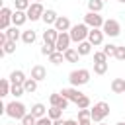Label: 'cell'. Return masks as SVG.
Listing matches in <instances>:
<instances>
[{"label": "cell", "mask_w": 125, "mask_h": 125, "mask_svg": "<svg viewBox=\"0 0 125 125\" xmlns=\"http://www.w3.org/2000/svg\"><path fill=\"white\" fill-rule=\"evenodd\" d=\"M64 61L66 62H78L80 61V55H78L76 47H70L68 51H64Z\"/></svg>", "instance_id": "obj_23"}, {"label": "cell", "mask_w": 125, "mask_h": 125, "mask_svg": "<svg viewBox=\"0 0 125 125\" xmlns=\"http://www.w3.org/2000/svg\"><path fill=\"white\" fill-rule=\"evenodd\" d=\"M94 62H107V55L104 51H96L94 53Z\"/></svg>", "instance_id": "obj_37"}, {"label": "cell", "mask_w": 125, "mask_h": 125, "mask_svg": "<svg viewBox=\"0 0 125 125\" xmlns=\"http://www.w3.org/2000/svg\"><path fill=\"white\" fill-rule=\"evenodd\" d=\"M10 94L18 100V98H21L23 94H25V90H23V86H20V84H12V90H10Z\"/></svg>", "instance_id": "obj_32"}, {"label": "cell", "mask_w": 125, "mask_h": 125, "mask_svg": "<svg viewBox=\"0 0 125 125\" xmlns=\"http://www.w3.org/2000/svg\"><path fill=\"white\" fill-rule=\"evenodd\" d=\"M102 31H104L107 37H117V35L121 33V23H119L117 20L109 18V20H105V21H104V27H102Z\"/></svg>", "instance_id": "obj_6"}, {"label": "cell", "mask_w": 125, "mask_h": 125, "mask_svg": "<svg viewBox=\"0 0 125 125\" xmlns=\"http://www.w3.org/2000/svg\"><path fill=\"white\" fill-rule=\"evenodd\" d=\"M57 39H59V31H57L55 27H47V29L43 31V43H51V45H55Z\"/></svg>", "instance_id": "obj_15"}, {"label": "cell", "mask_w": 125, "mask_h": 125, "mask_svg": "<svg viewBox=\"0 0 125 125\" xmlns=\"http://www.w3.org/2000/svg\"><path fill=\"white\" fill-rule=\"evenodd\" d=\"M115 125H125V123H123V121H119V123H115Z\"/></svg>", "instance_id": "obj_46"}, {"label": "cell", "mask_w": 125, "mask_h": 125, "mask_svg": "<svg viewBox=\"0 0 125 125\" xmlns=\"http://www.w3.org/2000/svg\"><path fill=\"white\" fill-rule=\"evenodd\" d=\"M35 39H37V33H35L33 29H23V31H21V41H23L25 45H33Z\"/></svg>", "instance_id": "obj_20"}, {"label": "cell", "mask_w": 125, "mask_h": 125, "mask_svg": "<svg viewBox=\"0 0 125 125\" xmlns=\"http://www.w3.org/2000/svg\"><path fill=\"white\" fill-rule=\"evenodd\" d=\"M49 104H51L53 107H59V109H62V111L68 107V100H66V98L61 94V92H55V94H51V96H49Z\"/></svg>", "instance_id": "obj_9"}, {"label": "cell", "mask_w": 125, "mask_h": 125, "mask_svg": "<svg viewBox=\"0 0 125 125\" xmlns=\"http://www.w3.org/2000/svg\"><path fill=\"white\" fill-rule=\"evenodd\" d=\"M96 125H109V123H105V121H102V123H96Z\"/></svg>", "instance_id": "obj_45"}, {"label": "cell", "mask_w": 125, "mask_h": 125, "mask_svg": "<svg viewBox=\"0 0 125 125\" xmlns=\"http://www.w3.org/2000/svg\"><path fill=\"white\" fill-rule=\"evenodd\" d=\"M70 43H72L70 33H68V31H64V33H59V39H57L55 47H57V51L64 53V51H68V49H70Z\"/></svg>", "instance_id": "obj_10"}, {"label": "cell", "mask_w": 125, "mask_h": 125, "mask_svg": "<svg viewBox=\"0 0 125 125\" xmlns=\"http://www.w3.org/2000/svg\"><path fill=\"white\" fill-rule=\"evenodd\" d=\"M104 2H107V0H104Z\"/></svg>", "instance_id": "obj_50"}, {"label": "cell", "mask_w": 125, "mask_h": 125, "mask_svg": "<svg viewBox=\"0 0 125 125\" xmlns=\"http://www.w3.org/2000/svg\"><path fill=\"white\" fill-rule=\"evenodd\" d=\"M92 109V121L94 123H102L107 115H109V104L107 102H96Z\"/></svg>", "instance_id": "obj_4"}, {"label": "cell", "mask_w": 125, "mask_h": 125, "mask_svg": "<svg viewBox=\"0 0 125 125\" xmlns=\"http://www.w3.org/2000/svg\"><path fill=\"white\" fill-rule=\"evenodd\" d=\"M29 113H31V115H35L37 119H41V117H45V115H47V107H45L43 104H39V102H37V104H33V105H31V111H29Z\"/></svg>", "instance_id": "obj_21"}, {"label": "cell", "mask_w": 125, "mask_h": 125, "mask_svg": "<svg viewBox=\"0 0 125 125\" xmlns=\"http://www.w3.org/2000/svg\"><path fill=\"white\" fill-rule=\"evenodd\" d=\"M107 72V62H94V74L102 76Z\"/></svg>", "instance_id": "obj_31"}, {"label": "cell", "mask_w": 125, "mask_h": 125, "mask_svg": "<svg viewBox=\"0 0 125 125\" xmlns=\"http://www.w3.org/2000/svg\"><path fill=\"white\" fill-rule=\"evenodd\" d=\"M90 76H92V72H90L88 68L70 70V72H68V82H70V86L80 88V86H84V84H88V82H90Z\"/></svg>", "instance_id": "obj_2"}, {"label": "cell", "mask_w": 125, "mask_h": 125, "mask_svg": "<svg viewBox=\"0 0 125 125\" xmlns=\"http://www.w3.org/2000/svg\"><path fill=\"white\" fill-rule=\"evenodd\" d=\"M76 51H78V55H80V57H86V55H90V53H92V43H90V41H82V43H78Z\"/></svg>", "instance_id": "obj_24"}, {"label": "cell", "mask_w": 125, "mask_h": 125, "mask_svg": "<svg viewBox=\"0 0 125 125\" xmlns=\"http://www.w3.org/2000/svg\"><path fill=\"white\" fill-rule=\"evenodd\" d=\"M6 125H16V123H6Z\"/></svg>", "instance_id": "obj_47"}, {"label": "cell", "mask_w": 125, "mask_h": 125, "mask_svg": "<svg viewBox=\"0 0 125 125\" xmlns=\"http://www.w3.org/2000/svg\"><path fill=\"white\" fill-rule=\"evenodd\" d=\"M14 4H16V10H20V12H27V10H29V6H31V2H29V0H16Z\"/></svg>", "instance_id": "obj_34"}, {"label": "cell", "mask_w": 125, "mask_h": 125, "mask_svg": "<svg viewBox=\"0 0 125 125\" xmlns=\"http://www.w3.org/2000/svg\"><path fill=\"white\" fill-rule=\"evenodd\" d=\"M115 59H117V61H125V45H117Z\"/></svg>", "instance_id": "obj_39"}, {"label": "cell", "mask_w": 125, "mask_h": 125, "mask_svg": "<svg viewBox=\"0 0 125 125\" xmlns=\"http://www.w3.org/2000/svg\"><path fill=\"white\" fill-rule=\"evenodd\" d=\"M61 94L68 100V102H78L80 100V96H82V92H80V88H74V86H70V88H62L61 90Z\"/></svg>", "instance_id": "obj_11"}, {"label": "cell", "mask_w": 125, "mask_h": 125, "mask_svg": "<svg viewBox=\"0 0 125 125\" xmlns=\"http://www.w3.org/2000/svg\"><path fill=\"white\" fill-rule=\"evenodd\" d=\"M119 2H121V4H125V0H119Z\"/></svg>", "instance_id": "obj_49"}, {"label": "cell", "mask_w": 125, "mask_h": 125, "mask_svg": "<svg viewBox=\"0 0 125 125\" xmlns=\"http://www.w3.org/2000/svg\"><path fill=\"white\" fill-rule=\"evenodd\" d=\"M47 117H51L53 121H57V119H62V109H59V107H49L47 109Z\"/></svg>", "instance_id": "obj_29"}, {"label": "cell", "mask_w": 125, "mask_h": 125, "mask_svg": "<svg viewBox=\"0 0 125 125\" xmlns=\"http://www.w3.org/2000/svg\"><path fill=\"white\" fill-rule=\"evenodd\" d=\"M90 105H92V102H90V98H88L86 94H82L80 100L76 102V107H78V109H90Z\"/></svg>", "instance_id": "obj_28"}, {"label": "cell", "mask_w": 125, "mask_h": 125, "mask_svg": "<svg viewBox=\"0 0 125 125\" xmlns=\"http://www.w3.org/2000/svg\"><path fill=\"white\" fill-rule=\"evenodd\" d=\"M10 90H12V82H10V78H2V80H0V96H2V98L10 96Z\"/></svg>", "instance_id": "obj_25"}, {"label": "cell", "mask_w": 125, "mask_h": 125, "mask_svg": "<svg viewBox=\"0 0 125 125\" xmlns=\"http://www.w3.org/2000/svg\"><path fill=\"white\" fill-rule=\"evenodd\" d=\"M31 78L37 80V82L45 80V78H47V68H45L43 64H33V66H31Z\"/></svg>", "instance_id": "obj_14"}, {"label": "cell", "mask_w": 125, "mask_h": 125, "mask_svg": "<svg viewBox=\"0 0 125 125\" xmlns=\"http://www.w3.org/2000/svg\"><path fill=\"white\" fill-rule=\"evenodd\" d=\"M43 14H45L43 2H31L29 10H27V20H29V21H37V20H43Z\"/></svg>", "instance_id": "obj_7"}, {"label": "cell", "mask_w": 125, "mask_h": 125, "mask_svg": "<svg viewBox=\"0 0 125 125\" xmlns=\"http://www.w3.org/2000/svg\"><path fill=\"white\" fill-rule=\"evenodd\" d=\"M21 125H37V117L31 115V113H27V115L21 119Z\"/></svg>", "instance_id": "obj_38"}, {"label": "cell", "mask_w": 125, "mask_h": 125, "mask_svg": "<svg viewBox=\"0 0 125 125\" xmlns=\"http://www.w3.org/2000/svg\"><path fill=\"white\" fill-rule=\"evenodd\" d=\"M4 33H6L8 41H16V43H18V39H21V31H20V27H16V25L8 27V29H6Z\"/></svg>", "instance_id": "obj_19"}, {"label": "cell", "mask_w": 125, "mask_h": 125, "mask_svg": "<svg viewBox=\"0 0 125 125\" xmlns=\"http://www.w3.org/2000/svg\"><path fill=\"white\" fill-rule=\"evenodd\" d=\"M59 33H64V31H70V27H72V23H70V20L66 18V16H59V20L55 21V25H53Z\"/></svg>", "instance_id": "obj_13"}, {"label": "cell", "mask_w": 125, "mask_h": 125, "mask_svg": "<svg viewBox=\"0 0 125 125\" xmlns=\"http://www.w3.org/2000/svg\"><path fill=\"white\" fill-rule=\"evenodd\" d=\"M23 90H25V94H33L35 90H37V80H33L31 76L23 82Z\"/></svg>", "instance_id": "obj_27"}, {"label": "cell", "mask_w": 125, "mask_h": 125, "mask_svg": "<svg viewBox=\"0 0 125 125\" xmlns=\"http://www.w3.org/2000/svg\"><path fill=\"white\" fill-rule=\"evenodd\" d=\"M4 113H6L10 119H18V121H21L29 111H27V107H25L23 102L14 100V102H8V104L4 105Z\"/></svg>", "instance_id": "obj_1"}, {"label": "cell", "mask_w": 125, "mask_h": 125, "mask_svg": "<svg viewBox=\"0 0 125 125\" xmlns=\"http://www.w3.org/2000/svg\"><path fill=\"white\" fill-rule=\"evenodd\" d=\"M104 37H105V33L102 29H90V33H88V41L92 43V47L102 45L104 43Z\"/></svg>", "instance_id": "obj_12"}, {"label": "cell", "mask_w": 125, "mask_h": 125, "mask_svg": "<svg viewBox=\"0 0 125 125\" xmlns=\"http://www.w3.org/2000/svg\"><path fill=\"white\" fill-rule=\"evenodd\" d=\"M64 125H78L76 119H64Z\"/></svg>", "instance_id": "obj_43"}, {"label": "cell", "mask_w": 125, "mask_h": 125, "mask_svg": "<svg viewBox=\"0 0 125 125\" xmlns=\"http://www.w3.org/2000/svg\"><path fill=\"white\" fill-rule=\"evenodd\" d=\"M37 125H53V119L51 117H41V119H37Z\"/></svg>", "instance_id": "obj_41"}, {"label": "cell", "mask_w": 125, "mask_h": 125, "mask_svg": "<svg viewBox=\"0 0 125 125\" xmlns=\"http://www.w3.org/2000/svg\"><path fill=\"white\" fill-rule=\"evenodd\" d=\"M104 18L100 16V14H96V12H86V16H84V23L90 27V29H102L104 27Z\"/></svg>", "instance_id": "obj_5"}, {"label": "cell", "mask_w": 125, "mask_h": 125, "mask_svg": "<svg viewBox=\"0 0 125 125\" xmlns=\"http://www.w3.org/2000/svg\"><path fill=\"white\" fill-rule=\"evenodd\" d=\"M33 2H43V0H33Z\"/></svg>", "instance_id": "obj_48"}, {"label": "cell", "mask_w": 125, "mask_h": 125, "mask_svg": "<svg viewBox=\"0 0 125 125\" xmlns=\"http://www.w3.org/2000/svg\"><path fill=\"white\" fill-rule=\"evenodd\" d=\"M57 20H59V16H57L55 10H45V14H43V21H45V25H55Z\"/></svg>", "instance_id": "obj_22"}, {"label": "cell", "mask_w": 125, "mask_h": 125, "mask_svg": "<svg viewBox=\"0 0 125 125\" xmlns=\"http://www.w3.org/2000/svg\"><path fill=\"white\" fill-rule=\"evenodd\" d=\"M25 21H29V20H27V12H20V10H16V12H14V16H12V25L21 27Z\"/></svg>", "instance_id": "obj_16"}, {"label": "cell", "mask_w": 125, "mask_h": 125, "mask_svg": "<svg viewBox=\"0 0 125 125\" xmlns=\"http://www.w3.org/2000/svg\"><path fill=\"white\" fill-rule=\"evenodd\" d=\"M53 125H64V121L62 119H57V121H53Z\"/></svg>", "instance_id": "obj_44"}, {"label": "cell", "mask_w": 125, "mask_h": 125, "mask_svg": "<svg viewBox=\"0 0 125 125\" xmlns=\"http://www.w3.org/2000/svg\"><path fill=\"white\" fill-rule=\"evenodd\" d=\"M104 0H88V12H96V14H100L102 10H104Z\"/></svg>", "instance_id": "obj_26"}, {"label": "cell", "mask_w": 125, "mask_h": 125, "mask_svg": "<svg viewBox=\"0 0 125 125\" xmlns=\"http://www.w3.org/2000/svg\"><path fill=\"white\" fill-rule=\"evenodd\" d=\"M92 117V109H78V119H86Z\"/></svg>", "instance_id": "obj_40"}, {"label": "cell", "mask_w": 125, "mask_h": 125, "mask_svg": "<svg viewBox=\"0 0 125 125\" xmlns=\"http://www.w3.org/2000/svg\"><path fill=\"white\" fill-rule=\"evenodd\" d=\"M102 51H104L107 57H115V53H117V45H113V43H105Z\"/></svg>", "instance_id": "obj_33"}, {"label": "cell", "mask_w": 125, "mask_h": 125, "mask_svg": "<svg viewBox=\"0 0 125 125\" xmlns=\"http://www.w3.org/2000/svg\"><path fill=\"white\" fill-rule=\"evenodd\" d=\"M78 125H94L92 117H86V119H78Z\"/></svg>", "instance_id": "obj_42"}, {"label": "cell", "mask_w": 125, "mask_h": 125, "mask_svg": "<svg viewBox=\"0 0 125 125\" xmlns=\"http://www.w3.org/2000/svg\"><path fill=\"white\" fill-rule=\"evenodd\" d=\"M12 16H14L12 8L2 6V10H0V29L2 31H6L8 27H12Z\"/></svg>", "instance_id": "obj_8"}, {"label": "cell", "mask_w": 125, "mask_h": 125, "mask_svg": "<svg viewBox=\"0 0 125 125\" xmlns=\"http://www.w3.org/2000/svg\"><path fill=\"white\" fill-rule=\"evenodd\" d=\"M47 59H49V62H53V64H61V62L64 61V53H61V51H55V53H53V55H49Z\"/></svg>", "instance_id": "obj_30"}, {"label": "cell", "mask_w": 125, "mask_h": 125, "mask_svg": "<svg viewBox=\"0 0 125 125\" xmlns=\"http://www.w3.org/2000/svg\"><path fill=\"white\" fill-rule=\"evenodd\" d=\"M109 88L113 94H125V78H113Z\"/></svg>", "instance_id": "obj_17"}, {"label": "cell", "mask_w": 125, "mask_h": 125, "mask_svg": "<svg viewBox=\"0 0 125 125\" xmlns=\"http://www.w3.org/2000/svg\"><path fill=\"white\" fill-rule=\"evenodd\" d=\"M25 80H27V78H25V72H23V70H12V72H10V82H12V84L23 86Z\"/></svg>", "instance_id": "obj_18"}, {"label": "cell", "mask_w": 125, "mask_h": 125, "mask_svg": "<svg viewBox=\"0 0 125 125\" xmlns=\"http://www.w3.org/2000/svg\"><path fill=\"white\" fill-rule=\"evenodd\" d=\"M2 51H4L6 55H12V53H16V41H6V43L2 45Z\"/></svg>", "instance_id": "obj_35"}, {"label": "cell", "mask_w": 125, "mask_h": 125, "mask_svg": "<svg viewBox=\"0 0 125 125\" xmlns=\"http://www.w3.org/2000/svg\"><path fill=\"white\" fill-rule=\"evenodd\" d=\"M55 51H57V47H55V45H51V43H43V47H41V55H45V57L53 55Z\"/></svg>", "instance_id": "obj_36"}, {"label": "cell", "mask_w": 125, "mask_h": 125, "mask_svg": "<svg viewBox=\"0 0 125 125\" xmlns=\"http://www.w3.org/2000/svg\"><path fill=\"white\" fill-rule=\"evenodd\" d=\"M70 39L74 41V43H82V41H88V33H90V27L82 21V23H74L72 27H70Z\"/></svg>", "instance_id": "obj_3"}]
</instances>
